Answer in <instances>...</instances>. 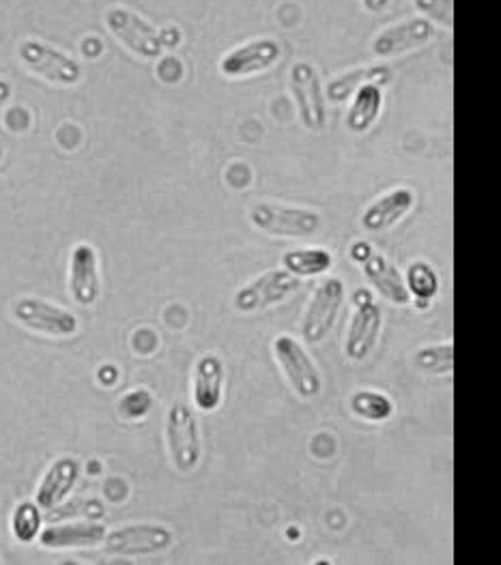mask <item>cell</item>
Instances as JSON below:
<instances>
[{
  "label": "cell",
  "mask_w": 501,
  "mask_h": 565,
  "mask_svg": "<svg viewBox=\"0 0 501 565\" xmlns=\"http://www.w3.org/2000/svg\"><path fill=\"white\" fill-rule=\"evenodd\" d=\"M168 454L170 462L179 473H192L203 458V441H201V426L190 404H170L164 422Z\"/></svg>",
  "instance_id": "obj_1"
},
{
  "label": "cell",
  "mask_w": 501,
  "mask_h": 565,
  "mask_svg": "<svg viewBox=\"0 0 501 565\" xmlns=\"http://www.w3.org/2000/svg\"><path fill=\"white\" fill-rule=\"evenodd\" d=\"M248 217L256 231L274 237H291V239H308L317 235L323 226L321 215L303 206L254 204Z\"/></svg>",
  "instance_id": "obj_2"
},
{
  "label": "cell",
  "mask_w": 501,
  "mask_h": 565,
  "mask_svg": "<svg viewBox=\"0 0 501 565\" xmlns=\"http://www.w3.org/2000/svg\"><path fill=\"white\" fill-rule=\"evenodd\" d=\"M271 351L295 396L301 401H315L323 390V381L308 351L292 335H278L271 344Z\"/></svg>",
  "instance_id": "obj_3"
},
{
  "label": "cell",
  "mask_w": 501,
  "mask_h": 565,
  "mask_svg": "<svg viewBox=\"0 0 501 565\" xmlns=\"http://www.w3.org/2000/svg\"><path fill=\"white\" fill-rule=\"evenodd\" d=\"M355 312L351 317L347 342H344V355L353 364H362L376 347L381 329H383V312L375 301V297L360 288L353 297Z\"/></svg>",
  "instance_id": "obj_4"
},
{
  "label": "cell",
  "mask_w": 501,
  "mask_h": 565,
  "mask_svg": "<svg viewBox=\"0 0 501 565\" xmlns=\"http://www.w3.org/2000/svg\"><path fill=\"white\" fill-rule=\"evenodd\" d=\"M174 542L172 531L164 525L138 523L108 531L102 548L113 557H142L164 553Z\"/></svg>",
  "instance_id": "obj_5"
},
{
  "label": "cell",
  "mask_w": 501,
  "mask_h": 565,
  "mask_svg": "<svg viewBox=\"0 0 501 565\" xmlns=\"http://www.w3.org/2000/svg\"><path fill=\"white\" fill-rule=\"evenodd\" d=\"M11 315L29 331L50 335V338H72L81 329V321L74 312L40 297H20L13 303Z\"/></svg>",
  "instance_id": "obj_6"
},
{
  "label": "cell",
  "mask_w": 501,
  "mask_h": 565,
  "mask_svg": "<svg viewBox=\"0 0 501 565\" xmlns=\"http://www.w3.org/2000/svg\"><path fill=\"white\" fill-rule=\"evenodd\" d=\"M106 26L115 40L140 58H158L168 45L160 31L124 7H113L106 11Z\"/></svg>",
  "instance_id": "obj_7"
},
{
  "label": "cell",
  "mask_w": 501,
  "mask_h": 565,
  "mask_svg": "<svg viewBox=\"0 0 501 565\" xmlns=\"http://www.w3.org/2000/svg\"><path fill=\"white\" fill-rule=\"evenodd\" d=\"M344 295V282L340 278H328L315 288L301 319V338L306 344L317 347L328 338L342 308Z\"/></svg>",
  "instance_id": "obj_8"
},
{
  "label": "cell",
  "mask_w": 501,
  "mask_h": 565,
  "mask_svg": "<svg viewBox=\"0 0 501 565\" xmlns=\"http://www.w3.org/2000/svg\"><path fill=\"white\" fill-rule=\"evenodd\" d=\"M18 54L22 65L45 82L58 86H74L83 81V67L72 56L52 45H45L42 41H24Z\"/></svg>",
  "instance_id": "obj_9"
},
{
  "label": "cell",
  "mask_w": 501,
  "mask_h": 565,
  "mask_svg": "<svg viewBox=\"0 0 501 565\" xmlns=\"http://www.w3.org/2000/svg\"><path fill=\"white\" fill-rule=\"evenodd\" d=\"M299 284L301 280L291 276L289 271L274 269V271H267V274L254 278L250 284L242 286L235 292L233 306L237 312L256 315V312H263L267 308H274V306L287 301L299 288Z\"/></svg>",
  "instance_id": "obj_10"
},
{
  "label": "cell",
  "mask_w": 501,
  "mask_h": 565,
  "mask_svg": "<svg viewBox=\"0 0 501 565\" xmlns=\"http://www.w3.org/2000/svg\"><path fill=\"white\" fill-rule=\"evenodd\" d=\"M351 256L355 258V263H360L364 276L369 278V282L373 284V288L385 301H390L394 306L412 303V295L407 290L403 274L383 254H376L371 249V245L358 242L351 249Z\"/></svg>",
  "instance_id": "obj_11"
},
{
  "label": "cell",
  "mask_w": 501,
  "mask_h": 565,
  "mask_svg": "<svg viewBox=\"0 0 501 565\" xmlns=\"http://www.w3.org/2000/svg\"><path fill=\"white\" fill-rule=\"evenodd\" d=\"M289 86L301 122L312 131H321L326 127V97L317 70L308 63H297L291 70Z\"/></svg>",
  "instance_id": "obj_12"
},
{
  "label": "cell",
  "mask_w": 501,
  "mask_h": 565,
  "mask_svg": "<svg viewBox=\"0 0 501 565\" xmlns=\"http://www.w3.org/2000/svg\"><path fill=\"white\" fill-rule=\"evenodd\" d=\"M283 56V45L276 40H256L231 50L220 61V74L231 81L248 78L274 67Z\"/></svg>",
  "instance_id": "obj_13"
},
{
  "label": "cell",
  "mask_w": 501,
  "mask_h": 565,
  "mask_svg": "<svg viewBox=\"0 0 501 565\" xmlns=\"http://www.w3.org/2000/svg\"><path fill=\"white\" fill-rule=\"evenodd\" d=\"M70 295L72 299L90 308L97 303L102 295V278H99V256L90 243H78L70 256Z\"/></svg>",
  "instance_id": "obj_14"
},
{
  "label": "cell",
  "mask_w": 501,
  "mask_h": 565,
  "mask_svg": "<svg viewBox=\"0 0 501 565\" xmlns=\"http://www.w3.org/2000/svg\"><path fill=\"white\" fill-rule=\"evenodd\" d=\"M81 471H83V465L76 458L72 456L56 458L43 473L42 482L35 492V503L45 512L61 505L72 494L74 486L78 484Z\"/></svg>",
  "instance_id": "obj_15"
},
{
  "label": "cell",
  "mask_w": 501,
  "mask_h": 565,
  "mask_svg": "<svg viewBox=\"0 0 501 565\" xmlns=\"http://www.w3.org/2000/svg\"><path fill=\"white\" fill-rule=\"evenodd\" d=\"M435 35V29L424 18H409L392 29H385L373 41V54L375 56H398L409 50H416L419 45L428 43Z\"/></svg>",
  "instance_id": "obj_16"
},
{
  "label": "cell",
  "mask_w": 501,
  "mask_h": 565,
  "mask_svg": "<svg viewBox=\"0 0 501 565\" xmlns=\"http://www.w3.org/2000/svg\"><path fill=\"white\" fill-rule=\"evenodd\" d=\"M108 529L97 521H78V523H63L42 529L40 544L47 551H63V548H93L102 546Z\"/></svg>",
  "instance_id": "obj_17"
},
{
  "label": "cell",
  "mask_w": 501,
  "mask_h": 565,
  "mask_svg": "<svg viewBox=\"0 0 501 565\" xmlns=\"http://www.w3.org/2000/svg\"><path fill=\"white\" fill-rule=\"evenodd\" d=\"M224 379L226 370L217 355L207 353L196 362L192 374V398L199 411L213 413L220 408L224 398Z\"/></svg>",
  "instance_id": "obj_18"
},
{
  "label": "cell",
  "mask_w": 501,
  "mask_h": 565,
  "mask_svg": "<svg viewBox=\"0 0 501 565\" xmlns=\"http://www.w3.org/2000/svg\"><path fill=\"white\" fill-rule=\"evenodd\" d=\"M416 204V194L409 188H396L373 202L362 213V228L369 233H383L396 226Z\"/></svg>",
  "instance_id": "obj_19"
},
{
  "label": "cell",
  "mask_w": 501,
  "mask_h": 565,
  "mask_svg": "<svg viewBox=\"0 0 501 565\" xmlns=\"http://www.w3.org/2000/svg\"><path fill=\"white\" fill-rule=\"evenodd\" d=\"M353 104L347 115V127L353 134H364L375 125L381 106H383V90L376 84H364L353 93Z\"/></svg>",
  "instance_id": "obj_20"
},
{
  "label": "cell",
  "mask_w": 501,
  "mask_h": 565,
  "mask_svg": "<svg viewBox=\"0 0 501 565\" xmlns=\"http://www.w3.org/2000/svg\"><path fill=\"white\" fill-rule=\"evenodd\" d=\"M334 265V256L323 247L291 249L283 256V269L295 278H317L326 276Z\"/></svg>",
  "instance_id": "obj_21"
},
{
  "label": "cell",
  "mask_w": 501,
  "mask_h": 565,
  "mask_svg": "<svg viewBox=\"0 0 501 565\" xmlns=\"http://www.w3.org/2000/svg\"><path fill=\"white\" fill-rule=\"evenodd\" d=\"M392 78L390 74V67H383V65H376V67H362V70H353L340 78L330 82L328 88H326V95L330 102H344L349 99L360 86L364 84H387Z\"/></svg>",
  "instance_id": "obj_22"
},
{
  "label": "cell",
  "mask_w": 501,
  "mask_h": 565,
  "mask_svg": "<svg viewBox=\"0 0 501 565\" xmlns=\"http://www.w3.org/2000/svg\"><path fill=\"white\" fill-rule=\"evenodd\" d=\"M349 408L355 417L373 424L387 422L394 415V403L385 394L373 392V390L355 392L349 401Z\"/></svg>",
  "instance_id": "obj_23"
},
{
  "label": "cell",
  "mask_w": 501,
  "mask_h": 565,
  "mask_svg": "<svg viewBox=\"0 0 501 565\" xmlns=\"http://www.w3.org/2000/svg\"><path fill=\"white\" fill-rule=\"evenodd\" d=\"M405 284L412 297L418 299V308H426L439 292V276L426 260H414L407 267Z\"/></svg>",
  "instance_id": "obj_24"
},
{
  "label": "cell",
  "mask_w": 501,
  "mask_h": 565,
  "mask_svg": "<svg viewBox=\"0 0 501 565\" xmlns=\"http://www.w3.org/2000/svg\"><path fill=\"white\" fill-rule=\"evenodd\" d=\"M42 508L35 501H22L11 514V533L18 542L31 544L42 533Z\"/></svg>",
  "instance_id": "obj_25"
},
{
  "label": "cell",
  "mask_w": 501,
  "mask_h": 565,
  "mask_svg": "<svg viewBox=\"0 0 501 565\" xmlns=\"http://www.w3.org/2000/svg\"><path fill=\"white\" fill-rule=\"evenodd\" d=\"M416 364L428 374H450L455 372V344H428L416 353Z\"/></svg>",
  "instance_id": "obj_26"
},
{
  "label": "cell",
  "mask_w": 501,
  "mask_h": 565,
  "mask_svg": "<svg viewBox=\"0 0 501 565\" xmlns=\"http://www.w3.org/2000/svg\"><path fill=\"white\" fill-rule=\"evenodd\" d=\"M50 512V521H63V519H74V516H81V519H90V521H97L104 516V505L102 501L97 499H86V501H72V503H61Z\"/></svg>",
  "instance_id": "obj_27"
},
{
  "label": "cell",
  "mask_w": 501,
  "mask_h": 565,
  "mask_svg": "<svg viewBox=\"0 0 501 565\" xmlns=\"http://www.w3.org/2000/svg\"><path fill=\"white\" fill-rule=\"evenodd\" d=\"M416 7L446 29H455V0H416Z\"/></svg>",
  "instance_id": "obj_28"
},
{
  "label": "cell",
  "mask_w": 501,
  "mask_h": 565,
  "mask_svg": "<svg viewBox=\"0 0 501 565\" xmlns=\"http://www.w3.org/2000/svg\"><path fill=\"white\" fill-rule=\"evenodd\" d=\"M151 406V396L142 390L138 392H131L124 398V411H126L127 417H142Z\"/></svg>",
  "instance_id": "obj_29"
},
{
  "label": "cell",
  "mask_w": 501,
  "mask_h": 565,
  "mask_svg": "<svg viewBox=\"0 0 501 565\" xmlns=\"http://www.w3.org/2000/svg\"><path fill=\"white\" fill-rule=\"evenodd\" d=\"M362 4H364V9L371 11V13H381V11L390 4V0H362Z\"/></svg>",
  "instance_id": "obj_30"
},
{
  "label": "cell",
  "mask_w": 501,
  "mask_h": 565,
  "mask_svg": "<svg viewBox=\"0 0 501 565\" xmlns=\"http://www.w3.org/2000/svg\"><path fill=\"white\" fill-rule=\"evenodd\" d=\"M11 95H13V88H11V84H9L7 81H0V108H4V106L9 104Z\"/></svg>",
  "instance_id": "obj_31"
},
{
  "label": "cell",
  "mask_w": 501,
  "mask_h": 565,
  "mask_svg": "<svg viewBox=\"0 0 501 565\" xmlns=\"http://www.w3.org/2000/svg\"><path fill=\"white\" fill-rule=\"evenodd\" d=\"M2 156H4V149H2V145H0V162H2Z\"/></svg>",
  "instance_id": "obj_32"
}]
</instances>
